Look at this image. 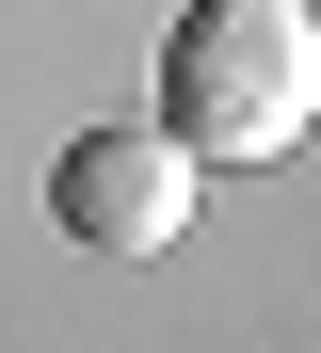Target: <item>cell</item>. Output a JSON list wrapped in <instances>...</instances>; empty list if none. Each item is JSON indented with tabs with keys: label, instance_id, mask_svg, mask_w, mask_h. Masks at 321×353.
Instances as JSON below:
<instances>
[{
	"label": "cell",
	"instance_id": "1",
	"mask_svg": "<svg viewBox=\"0 0 321 353\" xmlns=\"http://www.w3.org/2000/svg\"><path fill=\"white\" fill-rule=\"evenodd\" d=\"M305 129H321V17L305 0H177L161 145L177 161H289Z\"/></svg>",
	"mask_w": 321,
	"mask_h": 353
},
{
	"label": "cell",
	"instance_id": "2",
	"mask_svg": "<svg viewBox=\"0 0 321 353\" xmlns=\"http://www.w3.org/2000/svg\"><path fill=\"white\" fill-rule=\"evenodd\" d=\"M48 225L81 257H177V225H193V161L161 129H81L48 161Z\"/></svg>",
	"mask_w": 321,
	"mask_h": 353
}]
</instances>
